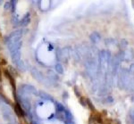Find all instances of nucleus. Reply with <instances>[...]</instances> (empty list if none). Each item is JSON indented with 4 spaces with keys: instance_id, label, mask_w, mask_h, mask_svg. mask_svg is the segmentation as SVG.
I'll return each instance as SVG.
<instances>
[{
    "instance_id": "obj_15",
    "label": "nucleus",
    "mask_w": 134,
    "mask_h": 124,
    "mask_svg": "<svg viewBox=\"0 0 134 124\" xmlns=\"http://www.w3.org/2000/svg\"><path fill=\"white\" fill-rule=\"evenodd\" d=\"M2 3V0H0V4H1Z\"/></svg>"
},
{
    "instance_id": "obj_3",
    "label": "nucleus",
    "mask_w": 134,
    "mask_h": 124,
    "mask_svg": "<svg viewBox=\"0 0 134 124\" xmlns=\"http://www.w3.org/2000/svg\"><path fill=\"white\" fill-rule=\"evenodd\" d=\"M134 59V51L132 49H126L124 51V61L129 63Z\"/></svg>"
},
{
    "instance_id": "obj_1",
    "label": "nucleus",
    "mask_w": 134,
    "mask_h": 124,
    "mask_svg": "<svg viewBox=\"0 0 134 124\" xmlns=\"http://www.w3.org/2000/svg\"><path fill=\"white\" fill-rule=\"evenodd\" d=\"M129 76H130L129 70L124 68V69H122L120 71L119 75H118V79H117V86L119 87L120 89L124 88L125 82H126V80L128 79Z\"/></svg>"
},
{
    "instance_id": "obj_4",
    "label": "nucleus",
    "mask_w": 134,
    "mask_h": 124,
    "mask_svg": "<svg viewBox=\"0 0 134 124\" xmlns=\"http://www.w3.org/2000/svg\"><path fill=\"white\" fill-rule=\"evenodd\" d=\"M90 40H91L93 43H95V44H98L101 40L100 34H98V32H93V33L90 35Z\"/></svg>"
},
{
    "instance_id": "obj_6",
    "label": "nucleus",
    "mask_w": 134,
    "mask_h": 124,
    "mask_svg": "<svg viewBox=\"0 0 134 124\" xmlns=\"http://www.w3.org/2000/svg\"><path fill=\"white\" fill-rule=\"evenodd\" d=\"M128 45H129V42H128V40H122L120 41V43H119V46H120V47L122 49H124V48H126L127 47H128Z\"/></svg>"
},
{
    "instance_id": "obj_2",
    "label": "nucleus",
    "mask_w": 134,
    "mask_h": 124,
    "mask_svg": "<svg viewBox=\"0 0 134 124\" xmlns=\"http://www.w3.org/2000/svg\"><path fill=\"white\" fill-rule=\"evenodd\" d=\"M124 88H126L128 91L134 92V75H130L128 77V79L126 80V82H125Z\"/></svg>"
},
{
    "instance_id": "obj_12",
    "label": "nucleus",
    "mask_w": 134,
    "mask_h": 124,
    "mask_svg": "<svg viewBox=\"0 0 134 124\" xmlns=\"http://www.w3.org/2000/svg\"><path fill=\"white\" fill-rule=\"evenodd\" d=\"M130 116H131V118L134 121V110H131V114H130Z\"/></svg>"
},
{
    "instance_id": "obj_10",
    "label": "nucleus",
    "mask_w": 134,
    "mask_h": 124,
    "mask_svg": "<svg viewBox=\"0 0 134 124\" xmlns=\"http://www.w3.org/2000/svg\"><path fill=\"white\" fill-rule=\"evenodd\" d=\"M96 120H97V121H98V123H101V124L103 123V120H102V118H101L100 116H99V115H98V116H97Z\"/></svg>"
},
{
    "instance_id": "obj_7",
    "label": "nucleus",
    "mask_w": 134,
    "mask_h": 124,
    "mask_svg": "<svg viewBox=\"0 0 134 124\" xmlns=\"http://www.w3.org/2000/svg\"><path fill=\"white\" fill-rule=\"evenodd\" d=\"M15 111H16V114L18 115H20V116H23V115H24V112H23V109H21V107L19 105V104H16Z\"/></svg>"
},
{
    "instance_id": "obj_8",
    "label": "nucleus",
    "mask_w": 134,
    "mask_h": 124,
    "mask_svg": "<svg viewBox=\"0 0 134 124\" xmlns=\"http://www.w3.org/2000/svg\"><path fill=\"white\" fill-rule=\"evenodd\" d=\"M55 69H57V71L59 73H63V71H64V69H63L61 64H57V65H55Z\"/></svg>"
},
{
    "instance_id": "obj_5",
    "label": "nucleus",
    "mask_w": 134,
    "mask_h": 124,
    "mask_svg": "<svg viewBox=\"0 0 134 124\" xmlns=\"http://www.w3.org/2000/svg\"><path fill=\"white\" fill-rule=\"evenodd\" d=\"M29 22H30V14H27L24 17H23V20H21V24L23 26H26Z\"/></svg>"
},
{
    "instance_id": "obj_9",
    "label": "nucleus",
    "mask_w": 134,
    "mask_h": 124,
    "mask_svg": "<svg viewBox=\"0 0 134 124\" xmlns=\"http://www.w3.org/2000/svg\"><path fill=\"white\" fill-rule=\"evenodd\" d=\"M129 72H130V74L134 75V64H131V66H130V69H129Z\"/></svg>"
},
{
    "instance_id": "obj_13",
    "label": "nucleus",
    "mask_w": 134,
    "mask_h": 124,
    "mask_svg": "<svg viewBox=\"0 0 134 124\" xmlns=\"http://www.w3.org/2000/svg\"><path fill=\"white\" fill-rule=\"evenodd\" d=\"M10 6H11V5H10V3H7V4H5V9H10Z\"/></svg>"
},
{
    "instance_id": "obj_14",
    "label": "nucleus",
    "mask_w": 134,
    "mask_h": 124,
    "mask_svg": "<svg viewBox=\"0 0 134 124\" xmlns=\"http://www.w3.org/2000/svg\"><path fill=\"white\" fill-rule=\"evenodd\" d=\"M131 100H132V102H134V93H133L132 97H131Z\"/></svg>"
},
{
    "instance_id": "obj_11",
    "label": "nucleus",
    "mask_w": 134,
    "mask_h": 124,
    "mask_svg": "<svg viewBox=\"0 0 134 124\" xmlns=\"http://www.w3.org/2000/svg\"><path fill=\"white\" fill-rule=\"evenodd\" d=\"M107 103H113V102H114V98L112 97H108L107 98Z\"/></svg>"
}]
</instances>
